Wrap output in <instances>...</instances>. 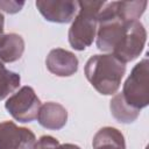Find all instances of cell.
<instances>
[{
    "instance_id": "6da1fadb",
    "label": "cell",
    "mask_w": 149,
    "mask_h": 149,
    "mask_svg": "<svg viewBox=\"0 0 149 149\" xmlns=\"http://www.w3.org/2000/svg\"><path fill=\"white\" fill-rule=\"evenodd\" d=\"M126 72V64L112 54L93 55L85 64L84 73L90 84L104 95L116 93Z\"/></svg>"
},
{
    "instance_id": "7a4b0ae2",
    "label": "cell",
    "mask_w": 149,
    "mask_h": 149,
    "mask_svg": "<svg viewBox=\"0 0 149 149\" xmlns=\"http://www.w3.org/2000/svg\"><path fill=\"white\" fill-rule=\"evenodd\" d=\"M78 14L76 15L69 29V43L78 51L85 50L90 47L97 35L98 15L105 5V1H77Z\"/></svg>"
},
{
    "instance_id": "3957f363",
    "label": "cell",
    "mask_w": 149,
    "mask_h": 149,
    "mask_svg": "<svg viewBox=\"0 0 149 149\" xmlns=\"http://www.w3.org/2000/svg\"><path fill=\"white\" fill-rule=\"evenodd\" d=\"M125 101L133 108L141 111L149 104V61L143 58L132 70L126 79L122 92Z\"/></svg>"
},
{
    "instance_id": "277c9868",
    "label": "cell",
    "mask_w": 149,
    "mask_h": 149,
    "mask_svg": "<svg viewBox=\"0 0 149 149\" xmlns=\"http://www.w3.org/2000/svg\"><path fill=\"white\" fill-rule=\"evenodd\" d=\"M7 112L19 122H31L37 118L41 100L30 86H22L5 102Z\"/></svg>"
},
{
    "instance_id": "5b68a950",
    "label": "cell",
    "mask_w": 149,
    "mask_h": 149,
    "mask_svg": "<svg viewBox=\"0 0 149 149\" xmlns=\"http://www.w3.org/2000/svg\"><path fill=\"white\" fill-rule=\"evenodd\" d=\"M146 41L147 30L144 26L140 22V20L130 21L128 22L122 41L112 52V55L125 64L127 62H132L140 56L146 45Z\"/></svg>"
},
{
    "instance_id": "8992f818",
    "label": "cell",
    "mask_w": 149,
    "mask_h": 149,
    "mask_svg": "<svg viewBox=\"0 0 149 149\" xmlns=\"http://www.w3.org/2000/svg\"><path fill=\"white\" fill-rule=\"evenodd\" d=\"M35 134L13 121L0 122V149H34Z\"/></svg>"
},
{
    "instance_id": "52a82bcc",
    "label": "cell",
    "mask_w": 149,
    "mask_h": 149,
    "mask_svg": "<svg viewBox=\"0 0 149 149\" xmlns=\"http://www.w3.org/2000/svg\"><path fill=\"white\" fill-rule=\"evenodd\" d=\"M35 5L47 21L55 23L72 21L78 10V2L72 0H37Z\"/></svg>"
},
{
    "instance_id": "ba28073f",
    "label": "cell",
    "mask_w": 149,
    "mask_h": 149,
    "mask_svg": "<svg viewBox=\"0 0 149 149\" xmlns=\"http://www.w3.org/2000/svg\"><path fill=\"white\" fill-rule=\"evenodd\" d=\"M47 69L58 77H70L78 71L77 56L65 49H52L45 59Z\"/></svg>"
},
{
    "instance_id": "9c48e42d",
    "label": "cell",
    "mask_w": 149,
    "mask_h": 149,
    "mask_svg": "<svg viewBox=\"0 0 149 149\" xmlns=\"http://www.w3.org/2000/svg\"><path fill=\"white\" fill-rule=\"evenodd\" d=\"M38 123L51 130L62 129L68 121V111L61 104L48 101L41 105L38 114H37Z\"/></svg>"
},
{
    "instance_id": "30bf717a",
    "label": "cell",
    "mask_w": 149,
    "mask_h": 149,
    "mask_svg": "<svg viewBox=\"0 0 149 149\" xmlns=\"http://www.w3.org/2000/svg\"><path fill=\"white\" fill-rule=\"evenodd\" d=\"M24 51L23 38L15 33L5 34L0 41V61L2 63H13L21 58Z\"/></svg>"
},
{
    "instance_id": "8fae6325",
    "label": "cell",
    "mask_w": 149,
    "mask_h": 149,
    "mask_svg": "<svg viewBox=\"0 0 149 149\" xmlns=\"http://www.w3.org/2000/svg\"><path fill=\"white\" fill-rule=\"evenodd\" d=\"M93 149H126L122 133L114 127L100 128L92 141Z\"/></svg>"
},
{
    "instance_id": "7c38bea8",
    "label": "cell",
    "mask_w": 149,
    "mask_h": 149,
    "mask_svg": "<svg viewBox=\"0 0 149 149\" xmlns=\"http://www.w3.org/2000/svg\"><path fill=\"white\" fill-rule=\"evenodd\" d=\"M109 108L113 118L120 123H132L140 115V111L129 106L121 93H118L112 98L109 101Z\"/></svg>"
},
{
    "instance_id": "4fadbf2b",
    "label": "cell",
    "mask_w": 149,
    "mask_h": 149,
    "mask_svg": "<svg viewBox=\"0 0 149 149\" xmlns=\"http://www.w3.org/2000/svg\"><path fill=\"white\" fill-rule=\"evenodd\" d=\"M20 74L9 71L0 61V101L13 93L20 86Z\"/></svg>"
},
{
    "instance_id": "5bb4252c",
    "label": "cell",
    "mask_w": 149,
    "mask_h": 149,
    "mask_svg": "<svg viewBox=\"0 0 149 149\" xmlns=\"http://www.w3.org/2000/svg\"><path fill=\"white\" fill-rule=\"evenodd\" d=\"M58 146H59L58 140H56L50 135H43L37 140L34 149H57Z\"/></svg>"
},
{
    "instance_id": "9a60e30c",
    "label": "cell",
    "mask_w": 149,
    "mask_h": 149,
    "mask_svg": "<svg viewBox=\"0 0 149 149\" xmlns=\"http://www.w3.org/2000/svg\"><path fill=\"white\" fill-rule=\"evenodd\" d=\"M24 2H17V1H0V9H2L6 13L14 14L21 10Z\"/></svg>"
},
{
    "instance_id": "2e32d148",
    "label": "cell",
    "mask_w": 149,
    "mask_h": 149,
    "mask_svg": "<svg viewBox=\"0 0 149 149\" xmlns=\"http://www.w3.org/2000/svg\"><path fill=\"white\" fill-rule=\"evenodd\" d=\"M57 149H80V148L72 143H65V144H59Z\"/></svg>"
},
{
    "instance_id": "e0dca14e",
    "label": "cell",
    "mask_w": 149,
    "mask_h": 149,
    "mask_svg": "<svg viewBox=\"0 0 149 149\" xmlns=\"http://www.w3.org/2000/svg\"><path fill=\"white\" fill-rule=\"evenodd\" d=\"M3 26H5V17H3V15H2V13L0 12V41H1V38L3 37Z\"/></svg>"
}]
</instances>
